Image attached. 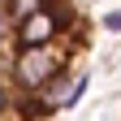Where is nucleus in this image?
<instances>
[{
    "label": "nucleus",
    "instance_id": "nucleus-1",
    "mask_svg": "<svg viewBox=\"0 0 121 121\" xmlns=\"http://www.w3.org/2000/svg\"><path fill=\"white\" fill-rule=\"evenodd\" d=\"M65 69L60 52L52 48H17L13 56V95H43Z\"/></svg>",
    "mask_w": 121,
    "mask_h": 121
},
{
    "label": "nucleus",
    "instance_id": "nucleus-2",
    "mask_svg": "<svg viewBox=\"0 0 121 121\" xmlns=\"http://www.w3.org/2000/svg\"><path fill=\"white\" fill-rule=\"evenodd\" d=\"M17 112H26V121H39V117H48V99L43 95H17Z\"/></svg>",
    "mask_w": 121,
    "mask_h": 121
},
{
    "label": "nucleus",
    "instance_id": "nucleus-3",
    "mask_svg": "<svg viewBox=\"0 0 121 121\" xmlns=\"http://www.w3.org/2000/svg\"><path fill=\"white\" fill-rule=\"evenodd\" d=\"M9 9H13V22H26V17H35L39 9H48V0H9Z\"/></svg>",
    "mask_w": 121,
    "mask_h": 121
},
{
    "label": "nucleus",
    "instance_id": "nucleus-4",
    "mask_svg": "<svg viewBox=\"0 0 121 121\" xmlns=\"http://www.w3.org/2000/svg\"><path fill=\"white\" fill-rule=\"evenodd\" d=\"M17 35V22H13V9H9V0H0V39H13Z\"/></svg>",
    "mask_w": 121,
    "mask_h": 121
},
{
    "label": "nucleus",
    "instance_id": "nucleus-5",
    "mask_svg": "<svg viewBox=\"0 0 121 121\" xmlns=\"http://www.w3.org/2000/svg\"><path fill=\"white\" fill-rule=\"evenodd\" d=\"M86 82H91V73H78V78L69 82V99H65V108H73V104L82 99V91H86Z\"/></svg>",
    "mask_w": 121,
    "mask_h": 121
},
{
    "label": "nucleus",
    "instance_id": "nucleus-6",
    "mask_svg": "<svg viewBox=\"0 0 121 121\" xmlns=\"http://www.w3.org/2000/svg\"><path fill=\"white\" fill-rule=\"evenodd\" d=\"M9 108H13V86H9L4 78H0V117H4Z\"/></svg>",
    "mask_w": 121,
    "mask_h": 121
},
{
    "label": "nucleus",
    "instance_id": "nucleus-7",
    "mask_svg": "<svg viewBox=\"0 0 121 121\" xmlns=\"http://www.w3.org/2000/svg\"><path fill=\"white\" fill-rule=\"evenodd\" d=\"M104 26H108V30H121V9H112L108 17H104Z\"/></svg>",
    "mask_w": 121,
    "mask_h": 121
}]
</instances>
